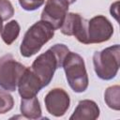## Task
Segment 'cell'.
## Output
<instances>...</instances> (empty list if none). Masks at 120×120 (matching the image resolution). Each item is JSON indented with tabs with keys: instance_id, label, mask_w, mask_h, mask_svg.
Masks as SVG:
<instances>
[{
	"instance_id": "9",
	"label": "cell",
	"mask_w": 120,
	"mask_h": 120,
	"mask_svg": "<svg viewBox=\"0 0 120 120\" xmlns=\"http://www.w3.org/2000/svg\"><path fill=\"white\" fill-rule=\"evenodd\" d=\"M18 92L22 98H30L38 95L43 88L39 78L32 71L30 68H25L18 81Z\"/></svg>"
},
{
	"instance_id": "4",
	"label": "cell",
	"mask_w": 120,
	"mask_h": 120,
	"mask_svg": "<svg viewBox=\"0 0 120 120\" xmlns=\"http://www.w3.org/2000/svg\"><path fill=\"white\" fill-rule=\"evenodd\" d=\"M66 79L68 85L75 93L84 92L89 84L88 75L83 58L73 52H68L63 61Z\"/></svg>"
},
{
	"instance_id": "11",
	"label": "cell",
	"mask_w": 120,
	"mask_h": 120,
	"mask_svg": "<svg viewBox=\"0 0 120 120\" xmlns=\"http://www.w3.org/2000/svg\"><path fill=\"white\" fill-rule=\"evenodd\" d=\"M21 113L27 119H40L42 111L37 96L30 98H22L20 106Z\"/></svg>"
},
{
	"instance_id": "17",
	"label": "cell",
	"mask_w": 120,
	"mask_h": 120,
	"mask_svg": "<svg viewBox=\"0 0 120 120\" xmlns=\"http://www.w3.org/2000/svg\"><path fill=\"white\" fill-rule=\"evenodd\" d=\"M45 0H19V4L22 9L26 11H34L38 9L43 4Z\"/></svg>"
},
{
	"instance_id": "6",
	"label": "cell",
	"mask_w": 120,
	"mask_h": 120,
	"mask_svg": "<svg viewBox=\"0 0 120 120\" xmlns=\"http://www.w3.org/2000/svg\"><path fill=\"white\" fill-rule=\"evenodd\" d=\"M25 66L16 61L12 54L0 57V87L13 92L17 88L18 81L25 69Z\"/></svg>"
},
{
	"instance_id": "1",
	"label": "cell",
	"mask_w": 120,
	"mask_h": 120,
	"mask_svg": "<svg viewBox=\"0 0 120 120\" xmlns=\"http://www.w3.org/2000/svg\"><path fill=\"white\" fill-rule=\"evenodd\" d=\"M68 52L69 50L65 44L57 43L34 60L30 68L39 78L43 87L50 84L55 70L62 68L63 61Z\"/></svg>"
},
{
	"instance_id": "14",
	"label": "cell",
	"mask_w": 120,
	"mask_h": 120,
	"mask_svg": "<svg viewBox=\"0 0 120 120\" xmlns=\"http://www.w3.org/2000/svg\"><path fill=\"white\" fill-rule=\"evenodd\" d=\"M104 101L107 106L114 111L120 110V86H109L104 93Z\"/></svg>"
},
{
	"instance_id": "15",
	"label": "cell",
	"mask_w": 120,
	"mask_h": 120,
	"mask_svg": "<svg viewBox=\"0 0 120 120\" xmlns=\"http://www.w3.org/2000/svg\"><path fill=\"white\" fill-rule=\"evenodd\" d=\"M14 107L13 97L5 89H0V114H4Z\"/></svg>"
},
{
	"instance_id": "5",
	"label": "cell",
	"mask_w": 120,
	"mask_h": 120,
	"mask_svg": "<svg viewBox=\"0 0 120 120\" xmlns=\"http://www.w3.org/2000/svg\"><path fill=\"white\" fill-rule=\"evenodd\" d=\"M119 44L107 47L100 52H95L93 54L94 70L97 76L104 81H110L115 78L119 70Z\"/></svg>"
},
{
	"instance_id": "19",
	"label": "cell",
	"mask_w": 120,
	"mask_h": 120,
	"mask_svg": "<svg viewBox=\"0 0 120 120\" xmlns=\"http://www.w3.org/2000/svg\"><path fill=\"white\" fill-rule=\"evenodd\" d=\"M2 28H3V22L0 21V33H1V31H2Z\"/></svg>"
},
{
	"instance_id": "13",
	"label": "cell",
	"mask_w": 120,
	"mask_h": 120,
	"mask_svg": "<svg viewBox=\"0 0 120 120\" xmlns=\"http://www.w3.org/2000/svg\"><path fill=\"white\" fill-rule=\"evenodd\" d=\"M20 24L16 20H12L5 24L1 31V38L7 45H11L19 37Z\"/></svg>"
},
{
	"instance_id": "8",
	"label": "cell",
	"mask_w": 120,
	"mask_h": 120,
	"mask_svg": "<svg viewBox=\"0 0 120 120\" xmlns=\"http://www.w3.org/2000/svg\"><path fill=\"white\" fill-rule=\"evenodd\" d=\"M44 103L46 110L50 114L55 117H61L65 115L69 109L70 98L66 90L55 87L46 94Z\"/></svg>"
},
{
	"instance_id": "10",
	"label": "cell",
	"mask_w": 120,
	"mask_h": 120,
	"mask_svg": "<svg viewBox=\"0 0 120 120\" xmlns=\"http://www.w3.org/2000/svg\"><path fill=\"white\" fill-rule=\"evenodd\" d=\"M100 113L99 107L94 100H80L69 120H96Z\"/></svg>"
},
{
	"instance_id": "3",
	"label": "cell",
	"mask_w": 120,
	"mask_h": 120,
	"mask_svg": "<svg viewBox=\"0 0 120 120\" xmlns=\"http://www.w3.org/2000/svg\"><path fill=\"white\" fill-rule=\"evenodd\" d=\"M54 36V29L46 22L40 20L31 25L23 36L20 46L21 55L31 57Z\"/></svg>"
},
{
	"instance_id": "2",
	"label": "cell",
	"mask_w": 120,
	"mask_h": 120,
	"mask_svg": "<svg viewBox=\"0 0 120 120\" xmlns=\"http://www.w3.org/2000/svg\"><path fill=\"white\" fill-rule=\"evenodd\" d=\"M112 34V22L105 16L97 15L90 20L82 19L81 27L74 37L82 44H94L108 41Z\"/></svg>"
},
{
	"instance_id": "16",
	"label": "cell",
	"mask_w": 120,
	"mask_h": 120,
	"mask_svg": "<svg viewBox=\"0 0 120 120\" xmlns=\"http://www.w3.org/2000/svg\"><path fill=\"white\" fill-rule=\"evenodd\" d=\"M14 15V8L9 0H0V21L4 22Z\"/></svg>"
},
{
	"instance_id": "7",
	"label": "cell",
	"mask_w": 120,
	"mask_h": 120,
	"mask_svg": "<svg viewBox=\"0 0 120 120\" xmlns=\"http://www.w3.org/2000/svg\"><path fill=\"white\" fill-rule=\"evenodd\" d=\"M68 0H47L40 14V20L48 22L54 30L60 29L68 11Z\"/></svg>"
},
{
	"instance_id": "18",
	"label": "cell",
	"mask_w": 120,
	"mask_h": 120,
	"mask_svg": "<svg viewBox=\"0 0 120 120\" xmlns=\"http://www.w3.org/2000/svg\"><path fill=\"white\" fill-rule=\"evenodd\" d=\"M118 5H119V2L116 1L115 3L112 4L111 6V8H110V13L112 16H113L116 20H118Z\"/></svg>"
},
{
	"instance_id": "12",
	"label": "cell",
	"mask_w": 120,
	"mask_h": 120,
	"mask_svg": "<svg viewBox=\"0 0 120 120\" xmlns=\"http://www.w3.org/2000/svg\"><path fill=\"white\" fill-rule=\"evenodd\" d=\"M82 19L83 18L79 13H74V12L68 13V12L60 27L61 33L66 36H75L81 27Z\"/></svg>"
},
{
	"instance_id": "20",
	"label": "cell",
	"mask_w": 120,
	"mask_h": 120,
	"mask_svg": "<svg viewBox=\"0 0 120 120\" xmlns=\"http://www.w3.org/2000/svg\"><path fill=\"white\" fill-rule=\"evenodd\" d=\"M68 3H69V5H70V4H73L74 2H76L77 0H68Z\"/></svg>"
}]
</instances>
